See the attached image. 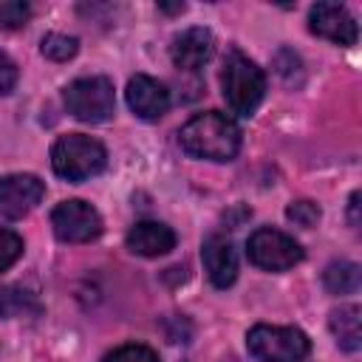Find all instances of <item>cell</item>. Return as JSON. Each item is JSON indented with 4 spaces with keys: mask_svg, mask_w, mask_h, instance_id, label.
I'll return each mask as SVG.
<instances>
[{
    "mask_svg": "<svg viewBox=\"0 0 362 362\" xmlns=\"http://www.w3.org/2000/svg\"><path fill=\"white\" fill-rule=\"evenodd\" d=\"M356 206H359V192L351 195V223H354V226L359 223V218H356Z\"/></svg>",
    "mask_w": 362,
    "mask_h": 362,
    "instance_id": "obj_23",
    "label": "cell"
},
{
    "mask_svg": "<svg viewBox=\"0 0 362 362\" xmlns=\"http://www.w3.org/2000/svg\"><path fill=\"white\" fill-rule=\"evenodd\" d=\"M221 90H223V99H226L232 113L252 116L266 96V76L246 54L232 51L223 62Z\"/></svg>",
    "mask_w": 362,
    "mask_h": 362,
    "instance_id": "obj_2",
    "label": "cell"
},
{
    "mask_svg": "<svg viewBox=\"0 0 362 362\" xmlns=\"http://www.w3.org/2000/svg\"><path fill=\"white\" fill-rule=\"evenodd\" d=\"M212 51H215V40H212L209 28H201V25H192V28L181 31L173 40V48H170L173 62L181 71H198V68H204L212 59Z\"/></svg>",
    "mask_w": 362,
    "mask_h": 362,
    "instance_id": "obj_11",
    "label": "cell"
},
{
    "mask_svg": "<svg viewBox=\"0 0 362 362\" xmlns=\"http://www.w3.org/2000/svg\"><path fill=\"white\" fill-rule=\"evenodd\" d=\"M246 348L257 362H300L311 351V339L294 325H255Z\"/></svg>",
    "mask_w": 362,
    "mask_h": 362,
    "instance_id": "obj_4",
    "label": "cell"
},
{
    "mask_svg": "<svg viewBox=\"0 0 362 362\" xmlns=\"http://www.w3.org/2000/svg\"><path fill=\"white\" fill-rule=\"evenodd\" d=\"M51 226L62 243H88L102 235V215L88 201L71 198L54 206Z\"/></svg>",
    "mask_w": 362,
    "mask_h": 362,
    "instance_id": "obj_7",
    "label": "cell"
},
{
    "mask_svg": "<svg viewBox=\"0 0 362 362\" xmlns=\"http://www.w3.org/2000/svg\"><path fill=\"white\" fill-rule=\"evenodd\" d=\"M102 362H161L158 354L147 345H139V342H127V345H119L113 348Z\"/></svg>",
    "mask_w": 362,
    "mask_h": 362,
    "instance_id": "obj_17",
    "label": "cell"
},
{
    "mask_svg": "<svg viewBox=\"0 0 362 362\" xmlns=\"http://www.w3.org/2000/svg\"><path fill=\"white\" fill-rule=\"evenodd\" d=\"M246 257L263 272H286L303 260V246L280 229L260 226L246 240Z\"/></svg>",
    "mask_w": 362,
    "mask_h": 362,
    "instance_id": "obj_6",
    "label": "cell"
},
{
    "mask_svg": "<svg viewBox=\"0 0 362 362\" xmlns=\"http://www.w3.org/2000/svg\"><path fill=\"white\" fill-rule=\"evenodd\" d=\"M40 51H42V57H48L54 62H65L79 51V40L68 37V34H45L40 42Z\"/></svg>",
    "mask_w": 362,
    "mask_h": 362,
    "instance_id": "obj_16",
    "label": "cell"
},
{
    "mask_svg": "<svg viewBox=\"0 0 362 362\" xmlns=\"http://www.w3.org/2000/svg\"><path fill=\"white\" fill-rule=\"evenodd\" d=\"M308 28L317 37H325L337 45H354L359 37L356 20L351 17V11L339 3H317L308 11Z\"/></svg>",
    "mask_w": 362,
    "mask_h": 362,
    "instance_id": "obj_9",
    "label": "cell"
},
{
    "mask_svg": "<svg viewBox=\"0 0 362 362\" xmlns=\"http://www.w3.org/2000/svg\"><path fill=\"white\" fill-rule=\"evenodd\" d=\"M359 280H362L359 266L351 263V260H337L322 274V283L331 294H354L359 288Z\"/></svg>",
    "mask_w": 362,
    "mask_h": 362,
    "instance_id": "obj_15",
    "label": "cell"
},
{
    "mask_svg": "<svg viewBox=\"0 0 362 362\" xmlns=\"http://www.w3.org/2000/svg\"><path fill=\"white\" fill-rule=\"evenodd\" d=\"M201 257H204V269H206V274H209L215 288H226V286L235 283V277H238V255H235V246H232L229 238L209 235L204 240Z\"/></svg>",
    "mask_w": 362,
    "mask_h": 362,
    "instance_id": "obj_12",
    "label": "cell"
},
{
    "mask_svg": "<svg viewBox=\"0 0 362 362\" xmlns=\"http://www.w3.org/2000/svg\"><path fill=\"white\" fill-rule=\"evenodd\" d=\"M178 144L187 156L204 161H232L240 150V127L235 119L218 110L192 116L178 130Z\"/></svg>",
    "mask_w": 362,
    "mask_h": 362,
    "instance_id": "obj_1",
    "label": "cell"
},
{
    "mask_svg": "<svg viewBox=\"0 0 362 362\" xmlns=\"http://www.w3.org/2000/svg\"><path fill=\"white\" fill-rule=\"evenodd\" d=\"M17 85V65L0 51V96L8 93Z\"/></svg>",
    "mask_w": 362,
    "mask_h": 362,
    "instance_id": "obj_22",
    "label": "cell"
},
{
    "mask_svg": "<svg viewBox=\"0 0 362 362\" xmlns=\"http://www.w3.org/2000/svg\"><path fill=\"white\" fill-rule=\"evenodd\" d=\"M28 17H31L28 3H20V0L0 3V28H23Z\"/></svg>",
    "mask_w": 362,
    "mask_h": 362,
    "instance_id": "obj_20",
    "label": "cell"
},
{
    "mask_svg": "<svg viewBox=\"0 0 362 362\" xmlns=\"http://www.w3.org/2000/svg\"><path fill=\"white\" fill-rule=\"evenodd\" d=\"M25 303H31V294L20 291V288H6L0 291V314L6 317H17L25 311Z\"/></svg>",
    "mask_w": 362,
    "mask_h": 362,
    "instance_id": "obj_21",
    "label": "cell"
},
{
    "mask_svg": "<svg viewBox=\"0 0 362 362\" xmlns=\"http://www.w3.org/2000/svg\"><path fill=\"white\" fill-rule=\"evenodd\" d=\"M158 8L161 11H170V14H178V11H184V3H161Z\"/></svg>",
    "mask_w": 362,
    "mask_h": 362,
    "instance_id": "obj_24",
    "label": "cell"
},
{
    "mask_svg": "<svg viewBox=\"0 0 362 362\" xmlns=\"http://www.w3.org/2000/svg\"><path fill=\"white\" fill-rule=\"evenodd\" d=\"M105 164H107V153H105L102 141L82 136V133H68V136L57 139L51 147L54 173L74 184L99 175L105 170Z\"/></svg>",
    "mask_w": 362,
    "mask_h": 362,
    "instance_id": "obj_3",
    "label": "cell"
},
{
    "mask_svg": "<svg viewBox=\"0 0 362 362\" xmlns=\"http://www.w3.org/2000/svg\"><path fill=\"white\" fill-rule=\"evenodd\" d=\"M127 249L141 257H161L175 249V232L161 221H139L127 232Z\"/></svg>",
    "mask_w": 362,
    "mask_h": 362,
    "instance_id": "obj_13",
    "label": "cell"
},
{
    "mask_svg": "<svg viewBox=\"0 0 362 362\" xmlns=\"http://www.w3.org/2000/svg\"><path fill=\"white\" fill-rule=\"evenodd\" d=\"M62 99L74 119L90 122V124L107 122L116 110V93L107 76H82L65 88Z\"/></svg>",
    "mask_w": 362,
    "mask_h": 362,
    "instance_id": "obj_5",
    "label": "cell"
},
{
    "mask_svg": "<svg viewBox=\"0 0 362 362\" xmlns=\"http://www.w3.org/2000/svg\"><path fill=\"white\" fill-rule=\"evenodd\" d=\"M320 206L314 204V201H291L288 204V209H286V218L288 221H294L297 226H303V229H311L317 221H320Z\"/></svg>",
    "mask_w": 362,
    "mask_h": 362,
    "instance_id": "obj_19",
    "label": "cell"
},
{
    "mask_svg": "<svg viewBox=\"0 0 362 362\" xmlns=\"http://www.w3.org/2000/svg\"><path fill=\"white\" fill-rule=\"evenodd\" d=\"M23 255V238L11 229L0 226V272H6L8 266H14Z\"/></svg>",
    "mask_w": 362,
    "mask_h": 362,
    "instance_id": "obj_18",
    "label": "cell"
},
{
    "mask_svg": "<svg viewBox=\"0 0 362 362\" xmlns=\"http://www.w3.org/2000/svg\"><path fill=\"white\" fill-rule=\"evenodd\" d=\"M124 96H127L130 110L144 122H156L170 110V90L158 79H153L147 74H136L127 82Z\"/></svg>",
    "mask_w": 362,
    "mask_h": 362,
    "instance_id": "obj_10",
    "label": "cell"
},
{
    "mask_svg": "<svg viewBox=\"0 0 362 362\" xmlns=\"http://www.w3.org/2000/svg\"><path fill=\"white\" fill-rule=\"evenodd\" d=\"M45 195V184L31 173H14L0 178V218L17 221L28 215Z\"/></svg>",
    "mask_w": 362,
    "mask_h": 362,
    "instance_id": "obj_8",
    "label": "cell"
},
{
    "mask_svg": "<svg viewBox=\"0 0 362 362\" xmlns=\"http://www.w3.org/2000/svg\"><path fill=\"white\" fill-rule=\"evenodd\" d=\"M331 334L337 339V345L342 351H359L362 345V311L359 305H339L337 311H331Z\"/></svg>",
    "mask_w": 362,
    "mask_h": 362,
    "instance_id": "obj_14",
    "label": "cell"
}]
</instances>
